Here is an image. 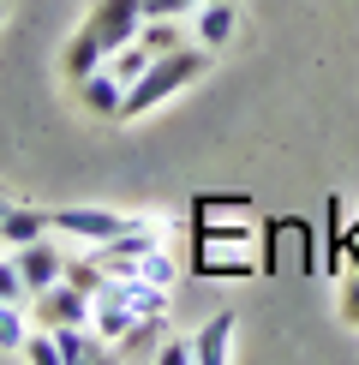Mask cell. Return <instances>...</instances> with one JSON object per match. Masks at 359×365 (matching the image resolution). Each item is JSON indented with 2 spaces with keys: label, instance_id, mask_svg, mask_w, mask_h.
I'll return each mask as SVG.
<instances>
[{
  "label": "cell",
  "instance_id": "12",
  "mask_svg": "<svg viewBox=\"0 0 359 365\" xmlns=\"http://www.w3.org/2000/svg\"><path fill=\"white\" fill-rule=\"evenodd\" d=\"M150 60H156V54H150V48H144V42H138V36H132V42H126V48H114L108 60H102V66H108V72H114V78H120V84H126V90H132V84H138V78H144V72H150Z\"/></svg>",
  "mask_w": 359,
  "mask_h": 365
},
{
  "label": "cell",
  "instance_id": "7",
  "mask_svg": "<svg viewBox=\"0 0 359 365\" xmlns=\"http://www.w3.org/2000/svg\"><path fill=\"white\" fill-rule=\"evenodd\" d=\"M239 30V6L234 0H204L198 12H192V42H204V48H228Z\"/></svg>",
  "mask_w": 359,
  "mask_h": 365
},
{
  "label": "cell",
  "instance_id": "18",
  "mask_svg": "<svg viewBox=\"0 0 359 365\" xmlns=\"http://www.w3.org/2000/svg\"><path fill=\"white\" fill-rule=\"evenodd\" d=\"M0 299L30 306V287H24V276H19V264H12V257H0Z\"/></svg>",
  "mask_w": 359,
  "mask_h": 365
},
{
  "label": "cell",
  "instance_id": "5",
  "mask_svg": "<svg viewBox=\"0 0 359 365\" xmlns=\"http://www.w3.org/2000/svg\"><path fill=\"white\" fill-rule=\"evenodd\" d=\"M90 306H96V294H84V287H72L66 276H60L54 287H42V294H30V329L90 324Z\"/></svg>",
  "mask_w": 359,
  "mask_h": 365
},
{
  "label": "cell",
  "instance_id": "19",
  "mask_svg": "<svg viewBox=\"0 0 359 365\" xmlns=\"http://www.w3.org/2000/svg\"><path fill=\"white\" fill-rule=\"evenodd\" d=\"M335 312H341V324H353V329H359V276H341V294H335Z\"/></svg>",
  "mask_w": 359,
  "mask_h": 365
},
{
  "label": "cell",
  "instance_id": "10",
  "mask_svg": "<svg viewBox=\"0 0 359 365\" xmlns=\"http://www.w3.org/2000/svg\"><path fill=\"white\" fill-rule=\"evenodd\" d=\"M234 329H239V312H216L209 324L192 336V347H198V365H228L234 354Z\"/></svg>",
  "mask_w": 359,
  "mask_h": 365
},
{
  "label": "cell",
  "instance_id": "8",
  "mask_svg": "<svg viewBox=\"0 0 359 365\" xmlns=\"http://www.w3.org/2000/svg\"><path fill=\"white\" fill-rule=\"evenodd\" d=\"M54 347H60V365H96V359L114 354V347L102 341L90 324H60V329H54Z\"/></svg>",
  "mask_w": 359,
  "mask_h": 365
},
{
  "label": "cell",
  "instance_id": "15",
  "mask_svg": "<svg viewBox=\"0 0 359 365\" xmlns=\"http://www.w3.org/2000/svg\"><path fill=\"white\" fill-rule=\"evenodd\" d=\"M138 42H144L150 54L180 48V19H144V24H138Z\"/></svg>",
  "mask_w": 359,
  "mask_h": 365
},
{
  "label": "cell",
  "instance_id": "11",
  "mask_svg": "<svg viewBox=\"0 0 359 365\" xmlns=\"http://www.w3.org/2000/svg\"><path fill=\"white\" fill-rule=\"evenodd\" d=\"M42 234H54V227H48V210H19V204H12L6 210V222H0V240H6V246H30V240H42Z\"/></svg>",
  "mask_w": 359,
  "mask_h": 365
},
{
  "label": "cell",
  "instance_id": "20",
  "mask_svg": "<svg viewBox=\"0 0 359 365\" xmlns=\"http://www.w3.org/2000/svg\"><path fill=\"white\" fill-rule=\"evenodd\" d=\"M204 0H144V19H186V12H198Z\"/></svg>",
  "mask_w": 359,
  "mask_h": 365
},
{
  "label": "cell",
  "instance_id": "3",
  "mask_svg": "<svg viewBox=\"0 0 359 365\" xmlns=\"http://www.w3.org/2000/svg\"><path fill=\"white\" fill-rule=\"evenodd\" d=\"M192 269L198 276H251L258 269V227L251 222H198Z\"/></svg>",
  "mask_w": 359,
  "mask_h": 365
},
{
  "label": "cell",
  "instance_id": "14",
  "mask_svg": "<svg viewBox=\"0 0 359 365\" xmlns=\"http://www.w3.org/2000/svg\"><path fill=\"white\" fill-rule=\"evenodd\" d=\"M24 336H30V306L0 299V354H24Z\"/></svg>",
  "mask_w": 359,
  "mask_h": 365
},
{
  "label": "cell",
  "instance_id": "4",
  "mask_svg": "<svg viewBox=\"0 0 359 365\" xmlns=\"http://www.w3.org/2000/svg\"><path fill=\"white\" fill-rule=\"evenodd\" d=\"M150 216H114V210H90V204H72V210H48V227L66 240H84V246H102V240H120L132 227H144Z\"/></svg>",
  "mask_w": 359,
  "mask_h": 365
},
{
  "label": "cell",
  "instance_id": "6",
  "mask_svg": "<svg viewBox=\"0 0 359 365\" xmlns=\"http://www.w3.org/2000/svg\"><path fill=\"white\" fill-rule=\"evenodd\" d=\"M12 264H19L30 294H42V287H54L66 276V246H60L54 234H42V240H30V246H12Z\"/></svg>",
  "mask_w": 359,
  "mask_h": 365
},
{
  "label": "cell",
  "instance_id": "1",
  "mask_svg": "<svg viewBox=\"0 0 359 365\" xmlns=\"http://www.w3.org/2000/svg\"><path fill=\"white\" fill-rule=\"evenodd\" d=\"M138 24H144V0H90L84 24L72 30L66 48H60V72L78 84L84 72H96L114 48H126V42L138 36Z\"/></svg>",
  "mask_w": 359,
  "mask_h": 365
},
{
  "label": "cell",
  "instance_id": "16",
  "mask_svg": "<svg viewBox=\"0 0 359 365\" xmlns=\"http://www.w3.org/2000/svg\"><path fill=\"white\" fill-rule=\"evenodd\" d=\"M24 359H30V365H60L54 329H30V336H24Z\"/></svg>",
  "mask_w": 359,
  "mask_h": 365
},
{
  "label": "cell",
  "instance_id": "17",
  "mask_svg": "<svg viewBox=\"0 0 359 365\" xmlns=\"http://www.w3.org/2000/svg\"><path fill=\"white\" fill-rule=\"evenodd\" d=\"M156 365H198V347H192V336H162Z\"/></svg>",
  "mask_w": 359,
  "mask_h": 365
},
{
  "label": "cell",
  "instance_id": "2",
  "mask_svg": "<svg viewBox=\"0 0 359 365\" xmlns=\"http://www.w3.org/2000/svg\"><path fill=\"white\" fill-rule=\"evenodd\" d=\"M209 66H216V48H204V42H180V48L156 54V60H150V72L120 96V120H144L150 108H162L168 96H180L186 84L209 78Z\"/></svg>",
  "mask_w": 359,
  "mask_h": 365
},
{
  "label": "cell",
  "instance_id": "13",
  "mask_svg": "<svg viewBox=\"0 0 359 365\" xmlns=\"http://www.w3.org/2000/svg\"><path fill=\"white\" fill-rule=\"evenodd\" d=\"M192 216L198 222H258V210H251V197H198Z\"/></svg>",
  "mask_w": 359,
  "mask_h": 365
},
{
  "label": "cell",
  "instance_id": "9",
  "mask_svg": "<svg viewBox=\"0 0 359 365\" xmlns=\"http://www.w3.org/2000/svg\"><path fill=\"white\" fill-rule=\"evenodd\" d=\"M120 96H126V84H120L108 66H96V72H84V78H78V102H84L90 114H102V120H120Z\"/></svg>",
  "mask_w": 359,
  "mask_h": 365
},
{
  "label": "cell",
  "instance_id": "21",
  "mask_svg": "<svg viewBox=\"0 0 359 365\" xmlns=\"http://www.w3.org/2000/svg\"><path fill=\"white\" fill-rule=\"evenodd\" d=\"M6 210H12V197H6V192H0V222H6Z\"/></svg>",
  "mask_w": 359,
  "mask_h": 365
}]
</instances>
